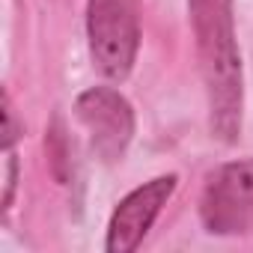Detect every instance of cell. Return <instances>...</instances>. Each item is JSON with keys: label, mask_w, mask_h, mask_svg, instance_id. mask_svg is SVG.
Masks as SVG:
<instances>
[{"label": "cell", "mask_w": 253, "mask_h": 253, "mask_svg": "<svg viewBox=\"0 0 253 253\" xmlns=\"http://www.w3.org/2000/svg\"><path fill=\"white\" fill-rule=\"evenodd\" d=\"M194 24L200 72L209 98V125L220 143H235L241 134L244 72L235 39L232 0H188Z\"/></svg>", "instance_id": "1"}, {"label": "cell", "mask_w": 253, "mask_h": 253, "mask_svg": "<svg viewBox=\"0 0 253 253\" xmlns=\"http://www.w3.org/2000/svg\"><path fill=\"white\" fill-rule=\"evenodd\" d=\"M86 36L95 69L110 78H128L137 48H140V24L134 0H89L86 6Z\"/></svg>", "instance_id": "2"}, {"label": "cell", "mask_w": 253, "mask_h": 253, "mask_svg": "<svg viewBox=\"0 0 253 253\" xmlns=\"http://www.w3.org/2000/svg\"><path fill=\"white\" fill-rule=\"evenodd\" d=\"M75 116L89 137V149L104 161H122L134 137V110L113 86H89L75 101Z\"/></svg>", "instance_id": "4"}, {"label": "cell", "mask_w": 253, "mask_h": 253, "mask_svg": "<svg viewBox=\"0 0 253 253\" xmlns=\"http://www.w3.org/2000/svg\"><path fill=\"white\" fill-rule=\"evenodd\" d=\"M200 220L211 235H244L253 229V158L229 161L209 173Z\"/></svg>", "instance_id": "3"}, {"label": "cell", "mask_w": 253, "mask_h": 253, "mask_svg": "<svg viewBox=\"0 0 253 253\" xmlns=\"http://www.w3.org/2000/svg\"><path fill=\"white\" fill-rule=\"evenodd\" d=\"M3 119H6V128H3V146H6V149H12V143H15L18 131H21V125H18V119H15V110H12L9 98H6V110H3Z\"/></svg>", "instance_id": "7"}, {"label": "cell", "mask_w": 253, "mask_h": 253, "mask_svg": "<svg viewBox=\"0 0 253 253\" xmlns=\"http://www.w3.org/2000/svg\"><path fill=\"white\" fill-rule=\"evenodd\" d=\"M176 182L179 179L173 173L158 176V179L134 188L125 200H119V206L113 209V217L107 223V241H104L107 253H131L140 247V241L152 229L155 217L173 197Z\"/></svg>", "instance_id": "5"}, {"label": "cell", "mask_w": 253, "mask_h": 253, "mask_svg": "<svg viewBox=\"0 0 253 253\" xmlns=\"http://www.w3.org/2000/svg\"><path fill=\"white\" fill-rule=\"evenodd\" d=\"M15 182H18V161H15V152L6 149V191H3V209H9V203H12Z\"/></svg>", "instance_id": "6"}]
</instances>
